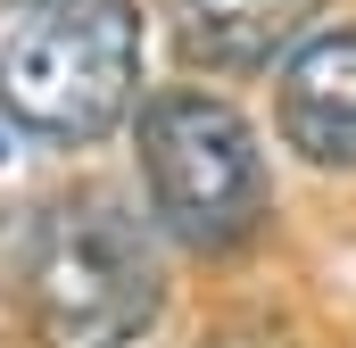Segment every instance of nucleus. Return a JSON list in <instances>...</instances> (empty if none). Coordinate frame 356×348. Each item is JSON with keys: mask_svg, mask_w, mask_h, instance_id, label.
<instances>
[{"mask_svg": "<svg viewBox=\"0 0 356 348\" xmlns=\"http://www.w3.org/2000/svg\"><path fill=\"white\" fill-rule=\"evenodd\" d=\"M25 324L33 348H133L158 324V258L116 191H75L33 224Z\"/></svg>", "mask_w": 356, "mask_h": 348, "instance_id": "obj_1", "label": "nucleus"}, {"mask_svg": "<svg viewBox=\"0 0 356 348\" xmlns=\"http://www.w3.org/2000/svg\"><path fill=\"white\" fill-rule=\"evenodd\" d=\"M166 17H175V42L191 67L249 75L323 17V0H166Z\"/></svg>", "mask_w": 356, "mask_h": 348, "instance_id": "obj_5", "label": "nucleus"}, {"mask_svg": "<svg viewBox=\"0 0 356 348\" xmlns=\"http://www.w3.org/2000/svg\"><path fill=\"white\" fill-rule=\"evenodd\" d=\"M199 348H298L282 324H266V315H241V324H216V332H199Z\"/></svg>", "mask_w": 356, "mask_h": 348, "instance_id": "obj_6", "label": "nucleus"}, {"mask_svg": "<svg viewBox=\"0 0 356 348\" xmlns=\"http://www.w3.org/2000/svg\"><path fill=\"white\" fill-rule=\"evenodd\" d=\"M0 91L42 141H99L141 91L133 0H17L0 25Z\"/></svg>", "mask_w": 356, "mask_h": 348, "instance_id": "obj_2", "label": "nucleus"}, {"mask_svg": "<svg viewBox=\"0 0 356 348\" xmlns=\"http://www.w3.org/2000/svg\"><path fill=\"white\" fill-rule=\"evenodd\" d=\"M141 182L182 249H241L266 224L257 133L207 91H158L141 108Z\"/></svg>", "mask_w": 356, "mask_h": 348, "instance_id": "obj_3", "label": "nucleus"}, {"mask_svg": "<svg viewBox=\"0 0 356 348\" xmlns=\"http://www.w3.org/2000/svg\"><path fill=\"white\" fill-rule=\"evenodd\" d=\"M17 174H25V116L0 91V191H17Z\"/></svg>", "mask_w": 356, "mask_h": 348, "instance_id": "obj_7", "label": "nucleus"}, {"mask_svg": "<svg viewBox=\"0 0 356 348\" xmlns=\"http://www.w3.org/2000/svg\"><path fill=\"white\" fill-rule=\"evenodd\" d=\"M282 141L307 166H356V25L315 33L282 75Z\"/></svg>", "mask_w": 356, "mask_h": 348, "instance_id": "obj_4", "label": "nucleus"}]
</instances>
